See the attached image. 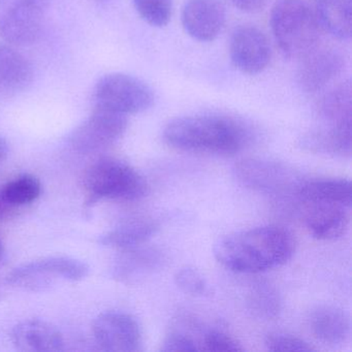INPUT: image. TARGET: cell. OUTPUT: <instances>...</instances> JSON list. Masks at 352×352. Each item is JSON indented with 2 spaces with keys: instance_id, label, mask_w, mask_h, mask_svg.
I'll return each mask as SVG.
<instances>
[{
  "instance_id": "ffe728a7",
  "label": "cell",
  "mask_w": 352,
  "mask_h": 352,
  "mask_svg": "<svg viewBox=\"0 0 352 352\" xmlns=\"http://www.w3.org/2000/svg\"><path fill=\"white\" fill-rule=\"evenodd\" d=\"M309 323L313 335L325 344L342 343L350 333L349 317L336 307H317L311 313Z\"/></svg>"
},
{
  "instance_id": "ba28073f",
  "label": "cell",
  "mask_w": 352,
  "mask_h": 352,
  "mask_svg": "<svg viewBox=\"0 0 352 352\" xmlns=\"http://www.w3.org/2000/svg\"><path fill=\"white\" fill-rule=\"evenodd\" d=\"M127 125L126 115L96 104L90 116L69 135V145L84 155L96 153L116 143Z\"/></svg>"
},
{
  "instance_id": "4316f807",
  "label": "cell",
  "mask_w": 352,
  "mask_h": 352,
  "mask_svg": "<svg viewBox=\"0 0 352 352\" xmlns=\"http://www.w3.org/2000/svg\"><path fill=\"white\" fill-rule=\"evenodd\" d=\"M175 283L188 296H201L208 292L207 282L199 271L191 267L179 270L175 275Z\"/></svg>"
},
{
  "instance_id": "44dd1931",
  "label": "cell",
  "mask_w": 352,
  "mask_h": 352,
  "mask_svg": "<svg viewBox=\"0 0 352 352\" xmlns=\"http://www.w3.org/2000/svg\"><path fill=\"white\" fill-rule=\"evenodd\" d=\"M302 199L312 204H335L351 207L352 186L347 179H314L300 183L296 188Z\"/></svg>"
},
{
  "instance_id": "4dcf8cb0",
  "label": "cell",
  "mask_w": 352,
  "mask_h": 352,
  "mask_svg": "<svg viewBox=\"0 0 352 352\" xmlns=\"http://www.w3.org/2000/svg\"><path fill=\"white\" fill-rule=\"evenodd\" d=\"M230 3L244 13H256L267 6L269 0H230Z\"/></svg>"
},
{
  "instance_id": "484cf974",
  "label": "cell",
  "mask_w": 352,
  "mask_h": 352,
  "mask_svg": "<svg viewBox=\"0 0 352 352\" xmlns=\"http://www.w3.org/2000/svg\"><path fill=\"white\" fill-rule=\"evenodd\" d=\"M249 305L257 314L272 318L279 312L280 298L275 288L270 284L259 283L251 290Z\"/></svg>"
},
{
  "instance_id": "d6a6232c",
  "label": "cell",
  "mask_w": 352,
  "mask_h": 352,
  "mask_svg": "<svg viewBox=\"0 0 352 352\" xmlns=\"http://www.w3.org/2000/svg\"><path fill=\"white\" fill-rule=\"evenodd\" d=\"M12 208L13 206L10 205L3 197V189H0V217L7 214Z\"/></svg>"
},
{
  "instance_id": "7a4b0ae2",
  "label": "cell",
  "mask_w": 352,
  "mask_h": 352,
  "mask_svg": "<svg viewBox=\"0 0 352 352\" xmlns=\"http://www.w3.org/2000/svg\"><path fill=\"white\" fill-rule=\"evenodd\" d=\"M164 141L174 149L191 153L234 155L249 141L242 121L221 114L180 117L164 127Z\"/></svg>"
},
{
  "instance_id": "836d02e7",
  "label": "cell",
  "mask_w": 352,
  "mask_h": 352,
  "mask_svg": "<svg viewBox=\"0 0 352 352\" xmlns=\"http://www.w3.org/2000/svg\"><path fill=\"white\" fill-rule=\"evenodd\" d=\"M1 252H3V245L0 243V254H1Z\"/></svg>"
},
{
  "instance_id": "9c48e42d",
  "label": "cell",
  "mask_w": 352,
  "mask_h": 352,
  "mask_svg": "<svg viewBox=\"0 0 352 352\" xmlns=\"http://www.w3.org/2000/svg\"><path fill=\"white\" fill-rule=\"evenodd\" d=\"M94 340L100 349L108 352H137L142 347V331L131 315L104 312L92 324Z\"/></svg>"
},
{
  "instance_id": "83f0119b",
  "label": "cell",
  "mask_w": 352,
  "mask_h": 352,
  "mask_svg": "<svg viewBox=\"0 0 352 352\" xmlns=\"http://www.w3.org/2000/svg\"><path fill=\"white\" fill-rule=\"evenodd\" d=\"M199 346H201V350H206V351L236 352L244 350V348L234 338L224 331H217V329H213V331L211 329L205 333Z\"/></svg>"
},
{
  "instance_id": "277c9868",
  "label": "cell",
  "mask_w": 352,
  "mask_h": 352,
  "mask_svg": "<svg viewBox=\"0 0 352 352\" xmlns=\"http://www.w3.org/2000/svg\"><path fill=\"white\" fill-rule=\"evenodd\" d=\"M88 205L100 199L137 201L148 192L145 178L126 162L113 158L98 160L84 177Z\"/></svg>"
},
{
  "instance_id": "6da1fadb",
  "label": "cell",
  "mask_w": 352,
  "mask_h": 352,
  "mask_svg": "<svg viewBox=\"0 0 352 352\" xmlns=\"http://www.w3.org/2000/svg\"><path fill=\"white\" fill-rule=\"evenodd\" d=\"M294 238L277 226H263L223 236L216 243L218 263L236 273L255 274L281 267L294 253Z\"/></svg>"
},
{
  "instance_id": "f546056e",
  "label": "cell",
  "mask_w": 352,
  "mask_h": 352,
  "mask_svg": "<svg viewBox=\"0 0 352 352\" xmlns=\"http://www.w3.org/2000/svg\"><path fill=\"white\" fill-rule=\"evenodd\" d=\"M162 351H197L201 350L199 343L183 331L173 329L162 341Z\"/></svg>"
},
{
  "instance_id": "7c38bea8",
  "label": "cell",
  "mask_w": 352,
  "mask_h": 352,
  "mask_svg": "<svg viewBox=\"0 0 352 352\" xmlns=\"http://www.w3.org/2000/svg\"><path fill=\"white\" fill-rule=\"evenodd\" d=\"M298 61L296 80L306 94H317L324 89L345 67V58L340 51L319 45Z\"/></svg>"
},
{
  "instance_id": "8992f818",
  "label": "cell",
  "mask_w": 352,
  "mask_h": 352,
  "mask_svg": "<svg viewBox=\"0 0 352 352\" xmlns=\"http://www.w3.org/2000/svg\"><path fill=\"white\" fill-rule=\"evenodd\" d=\"M96 104L121 114H139L153 106L155 96L149 85L133 76L121 73L104 76L94 89Z\"/></svg>"
},
{
  "instance_id": "5bb4252c",
  "label": "cell",
  "mask_w": 352,
  "mask_h": 352,
  "mask_svg": "<svg viewBox=\"0 0 352 352\" xmlns=\"http://www.w3.org/2000/svg\"><path fill=\"white\" fill-rule=\"evenodd\" d=\"M11 340L22 352H61L65 342L63 333L48 321L28 319L12 329Z\"/></svg>"
},
{
  "instance_id": "d6986e66",
  "label": "cell",
  "mask_w": 352,
  "mask_h": 352,
  "mask_svg": "<svg viewBox=\"0 0 352 352\" xmlns=\"http://www.w3.org/2000/svg\"><path fill=\"white\" fill-rule=\"evenodd\" d=\"M313 11L327 34L340 41L351 38L352 0H315Z\"/></svg>"
},
{
  "instance_id": "7402d4cb",
  "label": "cell",
  "mask_w": 352,
  "mask_h": 352,
  "mask_svg": "<svg viewBox=\"0 0 352 352\" xmlns=\"http://www.w3.org/2000/svg\"><path fill=\"white\" fill-rule=\"evenodd\" d=\"M32 67L13 45L0 44V90L15 92L32 82Z\"/></svg>"
},
{
  "instance_id": "5b68a950",
  "label": "cell",
  "mask_w": 352,
  "mask_h": 352,
  "mask_svg": "<svg viewBox=\"0 0 352 352\" xmlns=\"http://www.w3.org/2000/svg\"><path fill=\"white\" fill-rule=\"evenodd\" d=\"M89 274L87 263L67 256H48L15 267L8 275V283L30 292H41L57 279L81 281Z\"/></svg>"
},
{
  "instance_id": "52a82bcc",
  "label": "cell",
  "mask_w": 352,
  "mask_h": 352,
  "mask_svg": "<svg viewBox=\"0 0 352 352\" xmlns=\"http://www.w3.org/2000/svg\"><path fill=\"white\" fill-rule=\"evenodd\" d=\"M49 0H0V36L13 46L36 42Z\"/></svg>"
},
{
  "instance_id": "cb8c5ba5",
  "label": "cell",
  "mask_w": 352,
  "mask_h": 352,
  "mask_svg": "<svg viewBox=\"0 0 352 352\" xmlns=\"http://www.w3.org/2000/svg\"><path fill=\"white\" fill-rule=\"evenodd\" d=\"M3 197L10 205H28L40 197L42 184L32 175H22L8 182L3 188Z\"/></svg>"
},
{
  "instance_id": "4fadbf2b",
  "label": "cell",
  "mask_w": 352,
  "mask_h": 352,
  "mask_svg": "<svg viewBox=\"0 0 352 352\" xmlns=\"http://www.w3.org/2000/svg\"><path fill=\"white\" fill-rule=\"evenodd\" d=\"M186 34L199 42H212L221 34L226 22L222 0H187L181 15Z\"/></svg>"
},
{
  "instance_id": "d4e9b609",
  "label": "cell",
  "mask_w": 352,
  "mask_h": 352,
  "mask_svg": "<svg viewBox=\"0 0 352 352\" xmlns=\"http://www.w3.org/2000/svg\"><path fill=\"white\" fill-rule=\"evenodd\" d=\"M140 17L153 28L168 25L172 19L173 0H133Z\"/></svg>"
},
{
  "instance_id": "ac0fdd59",
  "label": "cell",
  "mask_w": 352,
  "mask_h": 352,
  "mask_svg": "<svg viewBox=\"0 0 352 352\" xmlns=\"http://www.w3.org/2000/svg\"><path fill=\"white\" fill-rule=\"evenodd\" d=\"M158 230V223L149 217H135L125 220L98 238V243L110 248H135L145 244Z\"/></svg>"
},
{
  "instance_id": "f1b7e54d",
  "label": "cell",
  "mask_w": 352,
  "mask_h": 352,
  "mask_svg": "<svg viewBox=\"0 0 352 352\" xmlns=\"http://www.w3.org/2000/svg\"><path fill=\"white\" fill-rule=\"evenodd\" d=\"M265 346L270 351H313L315 348L300 338L283 333L267 336Z\"/></svg>"
},
{
  "instance_id": "2e32d148",
  "label": "cell",
  "mask_w": 352,
  "mask_h": 352,
  "mask_svg": "<svg viewBox=\"0 0 352 352\" xmlns=\"http://www.w3.org/2000/svg\"><path fill=\"white\" fill-rule=\"evenodd\" d=\"M349 209L335 204H313L306 216L309 232L317 240L341 238L349 228Z\"/></svg>"
},
{
  "instance_id": "e0dca14e",
  "label": "cell",
  "mask_w": 352,
  "mask_h": 352,
  "mask_svg": "<svg viewBox=\"0 0 352 352\" xmlns=\"http://www.w3.org/2000/svg\"><path fill=\"white\" fill-rule=\"evenodd\" d=\"M351 129V122L325 124L307 133L300 140V146L314 153L350 156Z\"/></svg>"
},
{
  "instance_id": "9a60e30c",
  "label": "cell",
  "mask_w": 352,
  "mask_h": 352,
  "mask_svg": "<svg viewBox=\"0 0 352 352\" xmlns=\"http://www.w3.org/2000/svg\"><path fill=\"white\" fill-rule=\"evenodd\" d=\"M142 246L125 249L117 257L112 269L116 281L131 285L162 267L164 261L162 251Z\"/></svg>"
},
{
  "instance_id": "8fae6325",
  "label": "cell",
  "mask_w": 352,
  "mask_h": 352,
  "mask_svg": "<svg viewBox=\"0 0 352 352\" xmlns=\"http://www.w3.org/2000/svg\"><path fill=\"white\" fill-rule=\"evenodd\" d=\"M238 180L248 188L267 193H282L298 188L296 176L292 170L274 160L265 158H246L234 168Z\"/></svg>"
},
{
  "instance_id": "1f68e13d",
  "label": "cell",
  "mask_w": 352,
  "mask_h": 352,
  "mask_svg": "<svg viewBox=\"0 0 352 352\" xmlns=\"http://www.w3.org/2000/svg\"><path fill=\"white\" fill-rule=\"evenodd\" d=\"M9 155V144L7 140L0 137V164H3V162L7 160Z\"/></svg>"
},
{
  "instance_id": "3957f363",
  "label": "cell",
  "mask_w": 352,
  "mask_h": 352,
  "mask_svg": "<svg viewBox=\"0 0 352 352\" xmlns=\"http://www.w3.org/2000/svg\"><path fill=\"white\" fill-rule=\"evenodd\" d=\"M272 34L280 52L287 59L300 60L318 45V22L304 0H278L272 8Z\"/></svg>"
},
{
  "instance_id": "30bf717a",
  "label": "cell",
  "mask_w": 352,
  "mask_h": 352,
  "mask_svg": "<svg viewBox=\"0 0 352 352\" xmlns=\"http://www.w3.org/2000/svg\"><path fill=\"white\" fill-rule=\"evenodd\" d=\"M230 57L234 67L241 73L258 75L271 61V44L256 26L241 25L230 36Z\"/></svg>"
},
{
  "instance_id": "603a6c76",
  "label": "cell",
  "mask_w": 352,
  "mask_h": 352,
  "mask_svg": "<svg viewBox=\"0 0 352 352\" xmlns=\"http://www.w3.org/2000/svg\"><path fill=\"white\" fill-rule=\"evenodd\" d=\"M352 89L350 81L338 84L325 92L317 104L319 117L327 124L351 122Z\"/></svg>"
}]
</instances>
